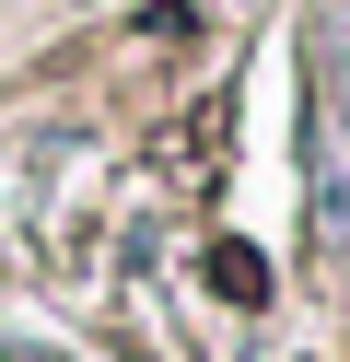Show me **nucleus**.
Segmentation results:
<instances>
[{
  "instance_id": "obj_1",
  "label": "nucleus",
  "mask_w": 350,
  "mask_h": 362,
  "mask_svg": "<svg viewBox=\"0 0 350 362\" xmlns=\"http://www.w3.org/2000/svg\"><path fill=\"white\" fill-rule=\"evenodd\" d=\"M303 164H315V234H327V245H350V117H339V105H315Z\"/></svg>"
}]
</instances>
